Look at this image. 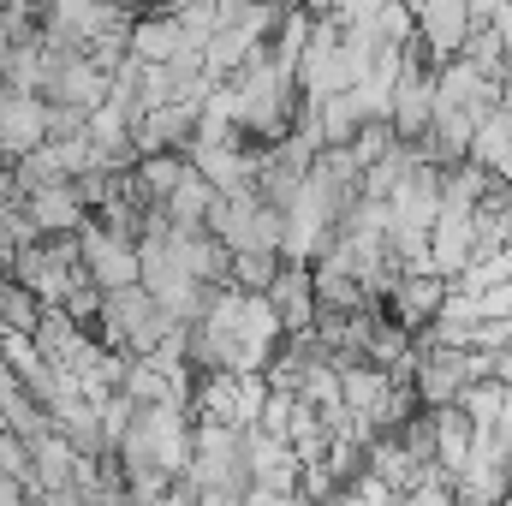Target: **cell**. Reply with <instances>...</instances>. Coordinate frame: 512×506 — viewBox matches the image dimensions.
<instances>
[{"label":"cell","mask_w":512,"mask_h":506,"mask_svg":"<svg viewBox=\"0 0 512 506\" xmlns=\"http://www.w3.org/2000/svg\"><path fill=\"white\" fill-rule=\"evenodd\" d=\"M185 483L197 489V501H203V506H251L256 477H251V459H245V429L197 423Z\"/></svg>","instance_id":"obj_1"},{"label":"cell","mask_w":512,"mask_h":506,"mask_svg":"<svg viewBox=\"0 0 512 506\" xmlns=\"http://www.w3.org/2000/svg\"><path fill=\"white\" fill-rule=\"evenodd\" d=\"M173 310L137 280V286H120V292H108V304H102V322H96V340L108 346V352H120V358H155L167 340H173Z\"/></svg>","instance_id":"obj_2"},{"label":"cell","mask_w":512,"mask_h":506,"mask_svg":"<svg viewBox=\"0 0 512 506\" xmlns=\"http://www.w3.org/2000/svg\"><path fill=\"white\" fill-rule=\"evenodd\" d=\"M18 286H30L42 304H66V292L84 280V256H78V233L72 239H36V245H24V251L12 256V268H6Z\"/></svg>","instance_id":"obj_3"},{"label":"cell","mask_w":512,"mask_h":506,"mask_svg":"<svg viewBox=\"0 0 512 506\" xmlns=\"http://www.w3.org/2000/svg\"><path fill=\"white\" fill-rule=\"evenodd\" d=\"M78 256H84V280H96L102 292H120V286H137V280H143L137 245L114 239L102 221H90V227L78 233Z\"/></svg>","instance_id":"obj_4"},{"label":"cell","mask_w":512,"mask_h":506,"mask_svg":"<svg viewBox=\"0 0 512 506\" xmlns=\"http://www.w3.org/2000/svg\"><path fill=\"white\" fill-rule=\"evenodd\" d=\"M447 298H453V280H447V274H435V268H405L399 286L387 292V310H393V322L417 340V334L447 310Z\"/></svg>","instance_id":"obj_5"},{"label":"cell","mask_w":512,"mask_h":506,"mask_svg":"<svg viewBox=\"0 0 512 506\" xmlns=\"http://www.w3.org/2000/svg\"><path fill=\"white\" fill-rule=\"evenodd\" d=\"M42 143H48V102L0 84V155H6V161H24V155H36Z\"/></svg>","instance_id":"obj_6"},{"label":"cell","mask_w":512,"mask_h":506,"mask_svg":"<svg viewBox=\"0 0 512 506\" xmlns=\"http://www.w3.org/2000/svg\"><path fill=\"white\" fill-rule=\"evenodd\" d=\"M268 304H274V316H280V328L286 334H310L316 328V268L310 262H280V274H274V286H268Z\"/></svg>","instance_id":"obj_7"},{"label":"cell","mask_w":512,"mask_h":506,"mask_svg":"<svg viewBox=\"0 0 512 506\" xmlns=\"http://www.w3.org/2000/svg\"><path fill=\"white\" fill-rule=\"evenodd\" d=\"M24 209H30V221L42 227V239H72V233H84V227H90V209L78 203V191H72V185L30 191V197H24Z\"/></svg>","instance_id":"obj_8"},{"label":"cell","mask_w":512,"mask_h":506,"mask_svg":"<svg viewBox=\"0 0 512 506\" xmlns=\"http://www.w3.org/2000/svg\"><path fill=\"white\" fill-rule=\"evenodd\" d=\"M185 48L191 42H185L179 18H137L131 24V60H143V66H173Z\"/></svg>","instance_id":"obj_9"},{"label":"cell","mask_w":512,"mask_h":506,"mask_svg":"<svg viewBox=\"0 0 512 506\" xmlns=\"http://www.w3.org/2000/svg\"><path fill=\"white\" fill-rule=\"evenodd\" d=\"M30 459H36V489H78V471H84V453L54 429V435H42L36 447H30Z\"/></svg>","instance_id":"obj_10"},{"label":"cell","mask_w":512,"mask_h":506,"mask_svg":"<svg viewBox=\"0 0 512 506\" xmlns=\"http://www.w3.org/2000/svg\"><path fill=\"white\" fill-rule=\"evenodd\" d=\"M185 173H191V161H185V155H143V161L131 167V197H143L149 209H161Z\"/></svg>","instance_id":"obj_11"},{"label":"cell","mask_w":512,"mask_h":506,"mask_svg":"<svg viewBox=\"0 0 512 506\" xmlns=\"http://www.w3.org/2000/svg\"><path fill=\"white\" fill-rule=\"evenodd\" d=\"M155 506H203V501H197V489H191V483L179 477V483L167 489V501H155Z\"/></svg>","instance_id":"obj_12"},{"label":"cell","mask_w":512,"mask_h":506,"mask_svg":"<svg viewBox=\"0 0 512 506\" xmlns=\"http://www.w3.org/2000/svg\"><path fill=\"white\" fill-rule=\"evenodd\" d=\"M507 256H512V239H507Z\"/></svg>","instance_id":"obj_13"}]
</instances>
